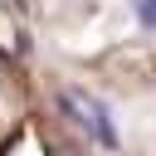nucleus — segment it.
Returning <instances> with one entry per match:
<instances>
[{
    "label": "nucleus",
    "instance_id": "1",
    "mask_svg": "<svg viewBox=\"0 0 156 156\" xmlns=\"http://www.w3.org/2000/svg\"><path fill=\"white\" fill-rule=\"evenodd\" d=\"M58 107H63V117H68L73 127H83L98 146L117 151V127H112L107 107H102L93 93H83V88H58Z\"/></svg>",
    "mask_w": 156,
    "mask_h": 156
},
{
    "label": "nucleus",
    "instance_id": "2",
    "mask_svg": "<svg viewBox=\"0 0 156 156\" xmlns=\"http://www.w3.org/2000/svg\"><path fill=\"white\" fill-rule=\"evenodd\" d=\"M136 20L141 29H156V0H136Z\"/></svg>",
    "mask_w": 156,
    "mask_h": 156
}]
</instances>
